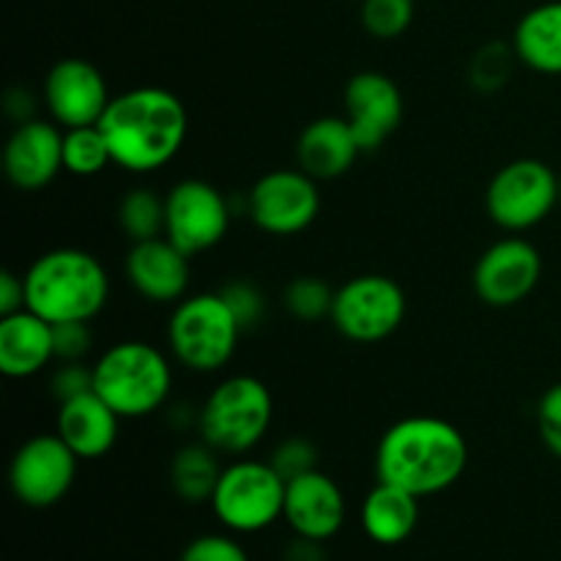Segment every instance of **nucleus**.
I'll use <instances>...</instances> for the list:
<instances>
[{
	"label": "nucleus",
	"mask_w": 561,
	"mask_h": 561,
	"mask_svg": "<svg viewBox=\"0 0 561 561\" xmlns=\"http://www.w3.org/2000/svg\"><path fill=\"white\" fill-rule=\"evenodd\" d=\"M113 164L129 173H157L181 153L190 131V115L173 91L137 85L110 99L102 121Z\"/></svg>",
	"instance_id": "obj_1"
},
{
	"label": "nucleus",
	"mask_w": 561,
	"mask_h": 561,
	"mask_svg": "<svg viewBox=\"0 0 561 561\" xmlns=\"http://www.w3.org/2000/svg\"><path fill=\"white\" fill-rule=\"evenodd\" d=\"M285 488L288 482L268 460H233L222 469L211 496V510L219 524L233 535H257L283 518Z\"/></svg>",
	"instance_id": "obj_7"
},
{
	"label": "nucleus",
	"mask_w": 561,
	"mask_h": 561,
	"mask_svg": "<svg viewBox=\"0 0 561 561\" xmlns=\"http://www.w3.org/2000/svg\"><path fill=\"white\" fill-rule=\"evenodd\" d=\"M247 211L255 228L268 236H296L321 214L318 181L305 170H272L247 195Z\"/></svg>",
	"instance_id": "obj_12"
},
{
	"label": "nucleus",
	"mask_w": 561,
	"mask_h": 561,
	"mask_svg": "<svg viewBox=\"0 0 561 561\" xmlns=\"http://www.w3.org/2000/svg\"><path fill=\"white\" fill-rule=\"evenodd\" d=\"M268 463L274 466L285 482L296 480L301 474H310L318 469V447L305 436H290L274 447Z\"/></svg>",
	"instance_id": "obj_31"
},
{
	"label": "nucleus",
	"mask_w": 561,
	"mask_h": 561,
	"mask_svg": "<svg viewBox=\"0 0 561 561\" xmlns=\"http://www.w3.org/2000/svg\"><path fill=\"white\" fill-rule=\"evenodd\" d=\"M414 3L416 0H362V27L381 42L400 38L414 22Z\"/></svg>",
	"instance_id": "obj_29"
},
{
	"label": "nucleus",
	"mask_w": 561,
	"mask_h": 561,
	"mask_svg": "<svg viewBox=\"0 0 561 561\" xmlns=\"http://www.w3.org/2000/svg\"><path fill=\"white\" fill-rule=\"evenodd\" d=\"M110 99L107 80L91 60L64 58L44 77V104L60 129L99 124Z\"/></svg>",
	"instance_id": "obj_15"
},
{
	"label": "nucleus",
	"mask_w": 561,
	"mask_h": 561,
	"mask_svg": "<svg viewBox=\"0 0 561 561\" xmlns=\"http://www.w3.org/2000/svg\"><path fill=\"white\" fill-rule=\"evenodd\" d=\"M49 389L58 403L91 392L93 389V365L85 362H58V370L49 378Z\"/></svg>",
	"instance_id": "obj_34"
},
{
	"label": "nucleus",
	"mask_w": 561,
	"mask_h": 561,
	"mask_svg": "<svg viewBox=\"0 0 561 561\" xmlns=\"http://www.w3.org/2000/svg\"><path fill=\"white\" fill-rule=\"evenodd\" d=\"M327 542L294 535V540L283 548V561H329Z\"/></svg>",
	"instance_id": "obj_37"
},
{
	"label": "nucleus",
	"mask_w": 561,
	"mask_h": 561,
	"mask_svg": "<svg viewBox=\"0 0 561 561\" xmlns=\"http://www.w3.org/2000/svg\"><path fill=\"white\" fill-rule=\"evenodd\" d=\"M179 561H250V553L230 535H201L181 551Z\"/></svg>",
	"instance_id": "obj_32"
},
{
	"label": "nucleus",
	"mask_w": 561,
	"mask_h": 561,
	"mask_svg": "<svg viewBox=\"0 0 561 561\" xmlns=\"http://www.w3.org/2000/svg\"><path fill=\"white\" fill-rule=\"evenodd\" d=\"M345 513L348 507L343 488L321 469L296 477L285 488L283 518L294 535L329 542L343 529Z\"/></svg>",
	"instance_id": "obj_18"
},
{
	"label": "nucleus",
	"mask_w": 561,
	"mask_h": 561,
	"mask_svg": "<svg viewBox=\"0 0 561 561\" xmlns=\"http://www.w3.org/2000/svg\"><path fill=\"white\" fill-rule=\"evenodd\" d=\"M219 294H222L225 305L230 307V312H233L236 321H239L241 332L255 329L257 323L263 321V316H266V296H263L261 288L252 285L250 279L225 283L222 288H219Z\"/></svg>",
	"instance_id": "obj_30"
},
{
	"label": "nucleus",
	"mask_w": 561,
	"mask_h": 561,
	"mask_svg": "<svg viewBox=\"0 0 561 561\" xmlns=\"http://www.w3.org/2000/svg\"><path fill=\"white\" fill-rule=\"evenodd\" d=\"M405 310L409 301L392 277L359 274L337 288L329 321L351 343L373 345L392 337L403 327Z\"/></svg>",
	"instance_id": "obj_9"
},
{
	"label": "nucleus",
	"mask_w": 561,
	"mask_h": 561,
	"mask_svg": "<svg viewBox=\"0 0 561 561\" xmlns=\"http://www.w3.org/2000/svg\"><path fill=\"white\" fill-rule=\"evenodd\" d=\"M272 420V389L255 376H230L203 400L197 431L219 455H247L263 442Z\"/></svg>",
	"instance_id": "obj_5"
},
{
	"label": "nucleus",
	"mask_w": 561,
	"mask_h": 561,
	"mask_svg": "<svg viewBox=\"0 0 561 561\" xmlns=\"http://www.w3.org/2000/svg\"><path fill=\"white\" fill-rule=\"evenodd\" d=\"M359 524L376 546H403L420 526V496L378 480L362 502Z\"/></svg>",
	"instance_id": "obj_22"
},
{
	"label": "nucleus",
	"mask_w": 561,
	"mask_h": 561,
	"mask_svg": "<svg viewBox=\"0 0 561 561\" xmlns=\"http://www.w3.org/2000/svg\"><path fill=\"white\" fill-rule=\"evenodd\" d=\"M345 121L362 151H378L403 124L405 102L398 82L383 71H359L345 82Z\"/></svg>",
	"instance_id": "obj_14"
},
{
	"label": "nucleus",
	"mask_w": 561,
	"mask_h": 561,
	"mask_svg": "<svg viewBox=\"0 0 561 561\" xmlns=\"http://www.w3.org/2000/svg\"><path fill=\"white\" fill-rule=\"evenodd\" d=\"M537 431L553 458L561 460V383H553L537 405Z\"/></svg>",
	"instance_id": "obj_35"
},
{
	"label": "nucleus",
	"mask_w": 561,
	"mask_h": 561,
	"mask_svg": "<svg viewBox=\"0 0 561 561\" xmlns=\"http://www.w3.org/2000/svg\"><path fill=\"white\" fill-rule=\"evenodd\" d=\"M55 362L53 323L33 310L0 316V373L14 381L38 376Z\"/></svg>",
	"instance_id": "obj_21"
},
{
	"label": "nucleus",
	"mask_w": 561,
	"mask_h": 561,
	"mask_svg": "<svg viewBox=\"0 0 561 561\" xmlns=\"http://www.w3.org/2000/svg\"><path fill=\"white\" fill-rule=\"evenodd\" d=\"M559 206H561V175H559Z\"/></svg>",
	"instance_id": "obj_39"
},
{
	"label": "nucleus",
	"mask_w": 561,
	"mask_h": 561,
	"mask_svg": "<svg viewBox=\"0 0 561 561\" xmlns=\"http://www.w3.org/2000/svg\"><path fill=\"white\" fill-rule=\"evenodd\" d=\"M55 433L75 449L80 460H99L113 453L118 444L121 416L115 414L107 400L99 398L91 389L80 398L58 403Z\"/></svg>",
	"instance_id": "obj_19"
},
{
	"label": "nucleus",
	"mask_w": 561,
	"mask_h": 561,
	"mask_svg": "<svg viewBox=\"0 0 561 561\" xmlns=\"http://www.w3.org/2000/svg\"><path fill=\"white\" fill-rule=\"evenodd\" d=\"M222 469L219 453L203 438L184 444L170 460V488L186 504H211Z\"/></svg>",
	"instance_id": "obj_24"
},
{
	"label": "nucleus",
	"mask_w": 561,
	"mask_h": 561,
	"mask_svg": "<svg viewBox=\"0 0 561 561\" xmlns=\"http://www.w3.org/2000/svg\"><path fill=\"white\" fill-rule=\"evenodd\" d=\"M22 279L27 310L49 323H91L110 299V279L102 261L77 247L44 252L27 266Z\"/></svg>",
	"instance_id": "obj_3"
},
{
	"label": "nucleus",
	"mask_w": 561,
	"mask_h": 561,
	"mask_svg": "<svg viewBox=\"0 0 561 561\" xmlns=\"http://www.w3.org/2000/svg\"><path fill=\"white\" fill-rule=\"evenodd\" d=\"M80 458L58 433H38L20 444L9 466L11 493L31 510L55 507L69 496Z\"/></svg>",
	"instance_id": "obj_10"
},
{
	"label": "nucleus",
	"mask_w": 561,
	"mask_h": 561,
	"mask_svg": "<svg viewBox=\"0 0 561 561\" xmlns=\"http://www.w3.org/2000/svg\"><path fill=\"white\" fill-rule=\"evenodd\" d=\"M118 225L131 244L164 236V197L148 186H135L121 197Z\"/></svg>",
	"instance_id": "obj_26"
},
{
	"label": "nucleus",
	"mask_w": 561,
	"mask_h": 561,
	"mask_svg": "<svg viewBox=\"0 0 561 561\" xmlns=\"http://www.w3.org/2000/svg\"><path fill=\"white\" fill-rule=\"evenodd\" d=\"M513 47L520 64L531 71L561 77V0L526 11L515 25Z\"/></svg>",
	"instance_id": "obj_23"
},
{
	"label": "nucleus",
	"mask_w": 561,
	"mask_h": 561,
	"mask_svg": "<svg viewBox=\"0 0 561 561\" xmlns=\"http://www.w3.org/2000/svg\"><path fill=\"white\" fill-rule=\"evenodd\" d=\"M469 466V444L460 427L442 416L416 414L387 427L376 449V474L414 496L449 491Z\"/></svg>",
	"instance_id": "obj_2"
},
{
	"label": "nucleus",
	"mask_w": 561,
	"mask_h": 561,
	"mask_svg": "<svg viewBox=\"0 0 561 561\" xmlns=\"http://www.w3.org/2000/svg\"><path fill=\"white\" fill-rule=\"evenodd\" d=\"M5 113H9V118L14 121V124H25V121H33L36 118V99H33V93L27 91V88H11L9 93H5Z\"/></svg>",
	"instance_id": "obj_38"
},
{
	"label": "nucleus",
	"mask_w": 561,
	"mask_h": 561,
	"mask_svg": "<svg viewBox=\"0 0 561 561\" xmlns=\"http://www.w3.org/2000/svg\"><path fill=\"white\" fill-rule=\"evenodd\" d=\"M362 153L365 151L345 115H323L310 121L296 140V162L316 181L343 179Z\"/></svg>",
	"instance_id": "obj_20"
},
{
	"label": "nucleus",
	"mask_w": 561,
	"mask_h": 561,
	"mask_svg": "<svg viewBox=\"0 0 561 561\" xmlns=\"http://www.w3.org/2000/svg\"><path fill=\"white\" fill-rule=\"evenodd\" d=\"M230 201L203 179H184L164 195V239L190 257L214 250L228 236Z\"/></svg>",
	"instance_id": "obj_11"
},
{
	"label": "nucleus",
	"mask_w": 561,
	"mask_h": 561,
	"mask_svg": "<svg viewBox=\"0 0 561 561\" xmlns=\"http://www.w3.org/2000/svg\"><path fill=\"white\" fill-rule=\"evenodd\" d=\"M559 206V175L542 159H515L496 170L485 192L493 222L510 233H524L546 222Z\"/></svg>",
	"instance_id": "obj_8"
},
{
	"label": "nucleus",
	"mask_w": 561,
	"mask_h": 561,
	"mask_svg": "<svg viewBox=\"0 0 561 561\" xmlns=\"http://www.w3.org/2000/svg\"><path fill=\"white\" fill-rule=\"evenodd\" d=\"M93 392L121 420H142L164 409L173 392V365L146 340L115 343L93 362Z\"/></svg>",
	"instance_id": "obj_4"
},
{
	"label": "nucleus",
	"mask_w": 561,
	"mask_h": 561,
	"mask_svg": "<svg viewBox=\"0 0 561 561\" xmlns=\"http://www.w3.org/2000/svg\"><path fill=\"white\" fill-rule=\"evenodd\" d=\"M55 362H85L93 345V332L88 321L53 323Z\"/></svg>",
	"instance_id": "obj_33"
},
{
	"label": "nucleus",
	"mask_w": 561,
	"mask_h": 561,
	"mask_svg": "<svg viewBox=\"0 0 561 561\" xmlns=\"http://www.w3.org/2000/svg\"><path fill=\"white\" fill-rule=\"evenodd\" d=\"M25 307V279L16 277L14 272L0 274V316H11Z\"/></svg>",
	"instance_id": "obj_36"
},
{
	"label": "nucleus",
	"mask_w": 561,
	"mask_h": 561,
	"mask_svg": "<svg viewBox=\"0 0 561 561\" xmlns=\"http://www.w3.org/2000/svg\"><path fill=\"white\" fill-rule=\"evenodd\" d=\"M334 294L337 290L329 288L327 279L316 277V274H301V277L288 283L283 294V305L296 321L318 323L323 318H332Z\"/></svg>",
	"instance_id": "obj_27"
},
{
	"label": "nucleus",
	"mask_w": 561,
	"mask_h": 561,
	"mask_svg": "<svg viewBox=\"0 0 561 561\" xmlns=\"http://www.w3.org/2000/svg\"><path fill=\"white\" fill-rule=\"evenodd\" d=\"M241 327L222 294L184 296L168 321L170 354L192 373H217L239 348Z\"/></svg>",
	"instance_id": "obj_6"
},
{
	"label": "nucleus",
	"mask_w": 561,
	"mask_h": 561,
	"mask_svg": "<svg viewBox=\"0 0 561 561\" xmlns=\"http://www.w3.org/2000/svg\"><path fill=\"white\" fill-rule=\"evenodd\" d=\"M113 164L110 142L102 126H75L64 129V170L77 179H93Z\"/></svg>",
	"instance_id": "obj_25"
},
{
	"label": "nucleus",
	"mask_w": 561,
	"mask_h": 561,
	"mask_svg": "<svg viewBox=\"0 0 561 561\" xmlns=\"http://www.w3.org/2000/svg\"><path fill=\"white\" fill-rule=\"evenodd\" d=\"M542 277V255L531 241L510 236L488 247L477 261L471 285L488 307H515L529 299Z\"/></svg>",
	"instance_id": "obj_13"
},
{
	"label": "nucleus",
	"mask_w": 561,
	"mask_h": 561,
	"mask_svg": "<svg viewBox=\"0 0 561 561\" xmlns=\"http://www.w3.org/2000/svg\"><path fill=\"white\" fill-rule=\"evenodd\" d=\"M518 60L515 55L513 44H502V42H488L485 47L477 49V55L471 58L469 66V80L477 91L482 93H496L502 91L504 85L513 77V66Z\"/></svg>",
	"instance_id": "obj_28"
},
{
	"label": "nucleus",
	"mask_w": 561,
	"mask_h": 561,
	"mask_svg": "<svg viewBox=\"0 0 561 561\" xmlns=\"http://www.w3.org/2000/svg\"><path fill=\"white\" fill-rule=\"evenodd\" d=\"M192 257L164 236L135 241L126 252L124 272L131 288L153 305H179L190 290Z\"/></svg>",
	"instance_id": "obj_17"
},
{
	"label": "nucleus",
	"mask_w": 561,
	"mask_h": 561,
	"mask_svg": "<svg viewBox=\"0 0 561 561\" xmlns=\"http://www.w3.org/2000/svg\"><path fill=\"white\" fill-rule=\"evenodd\" d=\"M5 179L22 192H38L64 170V129L55 121L16 124L3 148Z\"/></svg>",
	"instance_id": "obj_16"
}]
</instances>
